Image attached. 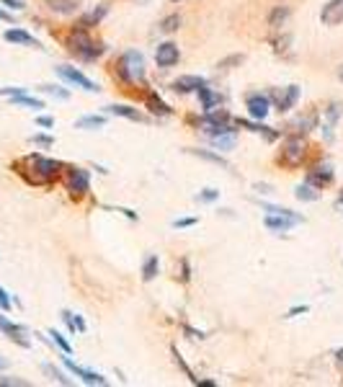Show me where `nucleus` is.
Here are the masks:
<instances>
[{"instance_id":"nucleus-1","label":"nucleus","mask_w":343,"mask_h":387,"mask_svg":"<svg viewBox=\"0 0 343 387\" xmlns=\"http://www.w3.org/2000/svg\"><path fill=\"white\" fill-rule=\"evenodd\" d=\"M26 165H29L31 176L29 181H34V184H49V181L60 173L62 165L57 163V160H52V157H44V155H29L26 157Z\"/></svg>"},{"instance_id":"nucleus-2","label":"nucleus","mask_w":343,"mask_h":387,"mask_svg":"<svg viewBox=\"0 0 343 387\" xmlns=\"http://www.w3.org/2000/svg\"><path fill=\"white\" fill-rule=\"evenodd\" d=\"M68 47L78 57H83V60H96L98 54L104 52V47H98L96 42L88 37V29H75L68 39Z\"/></svg>"},{"instance_id":"nucleus-3","label":"nucleus","mask_w":343,"mask_h":387,"mask_svg":"<svg viewBox=\"0 0 343 387\" xmlns=\"http://www.w3.org/2000/svg\"><path fill=\"white\" fill-rule=\"evenodd\" d=\"M119 75L127 83L142 81V75H145V60H142V54L140 52H127L124 54V57L119 60Z\"/></svg>"},{"instance_id":"nucleus-4","label":"nucleus","mask_w":343,"mask_h":387,"mask_svg":"<svg viewBox=\"0 0 343 387\" xmlns=\"http://www.w3.org/2000/svg\"><path fill=\"white\" fill-rule=\"evenodd\" d=\"M305 155H307V145H305L302 137H291V140H287V145H284V150H282L284 165L297 168V165L305 160Z\"/></svg>"},{"instance_id":"nucleus-5","label":"nucleus","mask_w":343,"mask_h":387,"mask_svg":"<svg viewBox=\"0 0 343 387\" xmlns=\"http://www.w3.org/2000/svg\"><path fill=\"white\" fill-rule=\"evenodd\" d=\"M297 222H302V217L299 215H291V209H282V212H271L266 220H263V225L269 227V230L274 232H287L289 227H294Z\"/></svg>"},{"instance_id":"nucleus-6","label":"nucleus","mask_w":343,"mask_h":387,"mask_svg":"<svg viewBox=\"0 0 343 387\" xmlns=\"http://www.w3.org/2000/svg\"><path fill=\"white\" fill-rule=\"evenodd\" d=\"M246 109L253 119H266L271 112V98L266 93H251L246 98Z\"/></svg>"},{"instance_id":"nucleus-7","label":"nucleus","mask_w":343,"mask_h":387,"mask_svg":"<svg viewBox=\"0 0 343 387\" xmlns=\"http://www.w3.org/2000/svg\"><path fill=\"white\" fill-rule=\"evenodd\" d=\"M57 75L60 78H65L68 83H73V85H78V88L88 90V93H93V90H98V85L90 78H85V75L80 73V70H75V67H68V65H60L57 67Z\"/></svg>"},{"instance_id":"nucleus-8","label":"nucleus","mask_w":343,"mask_h":387,"mask_svg":"<svg viewBox=\"0 0 343 387\" xmlns=\"http://www.w3.org/2000/svg\"><path fill=\"white\" fill-rule=\"evenodd\" d=\"M323 26H341L343 23V0H328L320 11Z\"/></svg>"},{"instance_id":"nucleus-9","label":"nucleus","mask_w":343,"mask_h":387,"mask_svg":"<svg viewBox=\"0 0 343 387\" xmlns=\"http://www.w3.org/2000/svg\"><path fill=\"white\" fill-rule=\"evenodd\" d=\"M269 98L276 104V109H279V112H289L291 106L297 104L299 88H297V85H289V88H284V90H274Z\"/></svg>"},{"instance_id":"nucleus-10","label":"nucleus","mask_w":343,"mask_h":387,"mask_svg":"<svg viewBox=\"0 0 343 387\" xmlns=\"http://www.w3.org/2000/svg\"><path fill=\"white\" fill-rule=\"evenodd\" d=\"M181 52H179V44H173V42H163V44H157L155 49V62L160 67H173L179 62Z\"/></svg>"},{"instance_id":"nucleus-11","label":"nucleus","mask_w":343,"mask_h":387,"mask_svg":"<svg viewBox=\"0 0 343 387\" xmlns=\"http://www.w3.org/2000/svg\"><path fill=\"white\" fill-rule=\"evenodd\" d=\"M62 362H65V367H68L70 372H73L75 377H80L85 385H106V377H101L98 372H90V369H83V367H78L73 359L68 357V354L62 357Z\"/></svg>"},{"instance_id":"nucleus-12","label":"nucleus","mask_w":343,"mask_h":387,"mask_svg":"<svg viewBox=\"0 0 343 387\" xmlns=\"http://www.w3.org/2000/svg\"><path fill=\"white\" fill-rule=\"evenodd\" d=\"M204 85H207V81H204L202 75H181V78L173 81V90L176 93H196Z\"/></svg>"},{"instance_id":"nucleus-13","label":"nucleus","mask_w":343,"mask_h":387,"mask_svg":"<svg viewBox=\"0 0 343 387\" xmlns=\"http://www.w3.org/2000/svg\"><path fill=\"white\" fill-rule=\"evenodd\" d=\"M0 331L11 338V341H16L18 346H29V338H26V328L18 326V323H11L6 318V315H0Z\"/></svg>"},{"instance_id":"nucleus-14","label":"nucleus","mask_w":343,"mask_h":387,"mask_svg":"<svg viewBox=\"0 0 343 387\" xmlns=\"http://www.w3.org/2000/svg\"><path fill=\"white\" fill-rule=\"evenodd\" d=\"M88 186H90V179H88V171H83V168H73L70 171V179H68V189L73 194H85L88 191Z\"/></svg>"},{"instance_id":"nucleus-15","label":"nucleus","mask_w":343,"mask_h":387,"mask_svg":"<svg viewBox=\"0 0 343 387\" xmlns=\"http://www.w3.org/2000/svg\"><path fill=\"white\" fill-rule=\"evenodd\" d=\"M330 181H333V171H330L328 165L325 168H315V171L307 173V184L315 189H323V186H328Z\"/></svg>"},{"instance_id":"nucleus-16","label":"nucleus","mask_w":343,"mask_h":387,"mask_svg":"<svg viewBox=\"0 0 343 387\" xmlns=\"http://www.w3.org/2000/svg\"><path fill=\"white\" fill-rule=\"evenodd\" d=\"M3 37H6V42H13V44H23V47H42L37 42V39L31 37L29 31H23V29H8L6 34H3Z\"/></svg>"},{"instance_id":"nucleus-17","label":"nucleus","mask_w":343,"mask_h":387,"mask_svg":"<svg viewBox=\"0 0 343 387\" xmlns=\"http://www.w3.org/2000/svg\"><path fill=\"white\" fill-rule=\"evenodd\" d=\"M44 6L49 8V11H54V13L68 16L80 8V0H44Z\"/></svg>"},{"instance_id":"nucleus-18","label":"nucleus","mask_w":343,"mask_h":387,"mask_svg":"<svg viewBox=\"0 0 343 387\" xmlns=\"http://www.w3.org/2000/svg\"><path fill=\"white\" fill-rule=\"evenodd\" d=\"M106 112L114 114V117H124V119H132V121H142V114L132 106H124V104H114V106H106Z\"/></svg>"},{"instance_id":"nucleus-19","label":"nucleus","mask_w":343,"mask_h":387,"mask_svg":"<svg viewBox=\"0 0 343 387\" xmlns=\"http://www.w3.org/2000/svg\"><path fill=\"white\" fill-rule=\"evenodd\" d=\"M196 93H199V98H202V109H204V112H212V109H217V106H219V96H217L212 88H207V85H204V88H199Z\"/></svg>"},{"instance_id":"nucleus-20","label":"nucleus","mask_w":343,"mask_h":387,"mask_svg":"<svg viewBox=\"0 0 343 387\" xmlns=\"http://www.w3.org/2000/svg\"><path fill=\"white\" fill-rule=\"evenodd\" d=\"M104 16H106V8L98 6L96 11H90V13L83 16L80 21H78V29H90V26H96V23L101 21V18H104Z\"/></svg>"},{"instance_id":"nucleus-21","label":"nucleus","mask_w":343,"mask_h":387,"mask_svg":"<svg viewBox=\"0 0 343 387\" xmlns=\"http://www.w3.org/2000/svg\"><path fill=\"white\" fill-rule=\"evenodd\" d=\"M287 18H289V8L276 6L274 11H271V16H269V26L271 29H282L284 23H287Z\"/></svg>"},{"instance_id":"nucleus-22","label":"nucleus","mask_w":343,"mask_h":387,"mask_svg":"<svg viewBox=\"0 0 343 387\" xmlns=\"http://www.w3.org/2000/svg\"><path fill=\"white\" fill-rule=\"evenodd\" d=\"M106 124V117H83V119L75 121V129H101Z\"/></svg>"},{"instance_id":"nucleus-23","label":"nucleus","mask_w":343,"mask_h":387,"mask_svg":"<svg viewBox=\"0 0 343 387\" xmlns=\"http://www.w3.org/2000/svg\"><path fill=\"white\" fill-rule=\"evenodd\" d=\"M212 145H215L217 150H232L235 148V134L232 132L217 134V137H212Z\"/></svg>"},{"instance_id":"nucleus-24","label":"nucleus","mask_w":343,"mask_h":387,"mask_svg":"<svg viewBox=\"0 0 343 387\" xmlns=\"http://www.w3.org/2000/svg\"><path fill=\"white\" fill-rule=\"evenodd\" d=\"M157 268H160L157 256H150V258L145 261V266H142V279H145V282H152V279L157 276Z\"/></svg>"},{"instance_id":"nucleus-25","label":"nucleus","mask_w":343,"mask_h":387,"mask_svg":"<svg viewBox=\"0 0 343 387\" xmlns=\"http://www.w3.org/2000/svg\"><path fill=\"white\" fill-rule=\"evenodd\" d=\"M179 26H181V16L179 13L165 16L163 21H160V31H163V34H173V31H179Z\"/></svg>"},{"instance_id":"nucleus-26","label":"nucleus","mask_w":343,"mask_h":387,"mask_svg":"<svg viewBox=\"0 0 343 387\" xmlns=\"http://www.w3.org/2000/svg\"><path fill=\"white\" fill-rule=\"evenodd\" d=\"M11 104H13V106H29V109H44V104H42L39 98H31V96H26V93H21V96H13V98H11Z\"/></svg>"},{"instance_id":"nucleus-27","label":"nucleus","mask_w":343,"mask_h":387,"mask_svg":"<svg viewBox=\"0 0 343 387\" xmlns=\"http://www.w3.org/2000/svg\"><path fill=\"white\" fill-rule=\"evenodd\" d=\"M320 189H315V186H310V184H305V186H297V199H302V201H315L318 196H320Z\"/></svg>"},{"instance_id":"nucleus-28","label":"nucleus","mask_w":343,"mask_h":387,"mask_svg":"<svg viewBox=\"0 0 343 387\" xmlns=\"http://www.w3.org/2000/svg\"><path fill=\"white\" fill-rule=\"evenodd\" d=\"M49 335H52V341L62 349V354H73V346H70V343L65 341V335L57 333V331H49Z\"/></svg>"},{"instance_id":"nucleus-29","label":"nucleus","mask_w":343,"mask_h":387,"mask_svg":"<svg viewBox=\"0 0 343 387\" xmlns=\"http://www.w3.org/2000/svg\"><path fill=\"white\" fill-rule=\"evenodd\" d=\"M148 104H150V112H155V114H171V109L160 101V98H155V96H150L148 98Z\"/></svg>"},{"instance_id":"nucleus-30","label":"nucleus","mask_w":343,"mask_h":387,"mask_svg":"<svg viewBox=\"0 0 343 387\" xmlns=\"http://www.w3.org/2000/svg\"><path fill=\"white\" fill-rule=\"evenodd\" d=\"M194 155H199V157H207V160H212V163H217V165H222V168H227V163H224L222 157L219 155H212V153H207V150H191Z\"/></svg>"},{"instance_id":"nucleus-31","label":"nucleus","mask_w":343,"mask_h":387,"mask_svg":"<svg viewBox=\"0 0 343 387\" xmlns=\"http://www.w3.org/2000/svg\"><path fill=\"white\" fill-rule=\"evenodd\" d=\"M11 307H13V299H11V294L0 287V310H3V313H11Z\"/></svg>"},{"instance_id":"nucleus-32","label":"nucleus","mask_w":343,"mask_h":387,"mask_svg":"<svg viewBox=\"0 0 343 387\" xmlns=\"http://www.w3.org/2000/svg\"><path fill=\"white\" fill-rule=\"evenodd\" d=\"M39 90H42V93H49V96H57V98H68L70 96L68 90H60V88H54V85H42Z\"/></svg>"},{"instance_id":"nucleus-33","label":"nucleus","mask_w":343,"mask_h":387,"mask_svg":"<svg viewBox=\"0 0 343 387\" xmlns=\"http://www.w3.org/2000/svg\"><path fill=\"white\" fill-rule=\"evenodd\" d=\"M31 142L39 145V148H52L54 145V140L52 137H47V134H37V137H31Z\"/></svg>"},{"instance_id":"nucleus-34","label":"nucleus","mask_w":343,"mask_h":387,"mask_svg":"<svg viewBox=\"0 0 343 387\" xmlns=\"http://www.w3.org/2000/svg\"><path fill=\"white\" fill-rule=\"evenodd\" d=\"M44 369H47V372H49V374H52L54 380H60L62 385H70V380H68V377H65V374L60 372V369H54V367H44Z\"/></svg>"},{"instance_id":"nucleus-35","label":"nucleus","mask_w":343,"mask_h":387,"mask_svg":"<svg viewBox=\"0 0 343 387\" xmlns=\"http://www.w3.org/2000/svg\"><path fill=\"white\" fill-rule=\"evenodd\" d=\"M0 385H8V387H26L23 380H13V377H0Z\"/></svg>"},{"instance_id":"nucleus-36","label":"nucleus","mask_w":343,"mask_h":387,"mask_svg":"<svg viewBox=\"0 0 343 387\" xmlns=\"http://www.w3.org/2000/svg\"><path fill=\"white\" fill-rule=\"evenodd\" d=\"M3 6H8V8H13V11H23L26 8V3L23 0H0Z\"/></svg>"},{"instance_id":"nucleus-37","label":"nucleus","mask_w":343,"mask_h":387,"mask_svg":"<svg viewBox=\"0 0 343 387\" xmlns=\"http://www.w3.org/2000/svg\"><path fill=\"white\" fill-rule=\"evenodd\" d=\"M238 62H243V54H235V57H227V60H222V62H219V65H217V67H222V70H224V67L238 65Z\"/></svg>"},{"instance_id":"nucleus-38","label":"nucleus","mask_w":343,"mask_h":387,"mask_svg":"<svg viewBox=\"0 0 343 387\" xmlns=\"http://www.w3.org/2000/svg\"><path fill=\"white\" fill-rule=\"evenodd\" d=\"M21 93H26V88H0V96H21Z\"/></svg>"},{"instance_id":"nucleus-39","label":"nucleus","mask_w":343,"mask_h":387,"mask_svg":"<svg viewBox=\"0 0 343 387\" xmlns=\"http://www.w3.org/2000/svg\"><path fill=\"white\" fill-rule=\"evenodd\" d=\"M217 199V191L215 189H204L202 194H199V201H215Z\"/></svg>"},{"instance_id":"nucleus-40","label":"nucleus","mask_w":343,"mask_h":387,"mask_svg":"<svg viewBox=\"0 0 343 387\" xmlns=\"http://www.w3.org/2000/svg\"><path fill=\"white\" fill-rule=\"evenodd\" d=\"M62 321L68 323V328H70V331H73V333H75V331H78V326H75V318H73V313H68V310H65V313H62Z\"/></svg>"},{"instance_id":"nucleus-41","label":"nucleus","mask_w":343,"mask_h":387,"mask_svg":"<svg viewBox=\"0 0 343 387\" xmlns=\"http://www.w3.org/2000/svg\"><path fill=\"white\" fill-rule=\"evenodd\" d=\"M194 222H196L194 217H186V220H176V222H173V227H191Z\"/></svg>"},{"instance_id":"nucleus-42","label":"nucleus","mask_w":343,"mask_h":387,"mask_svg":"<svg viewBox=\"0 0 343 387\" xmlns=\"http://www.w3.org/2000/svg\"><path fill=\"white\" fill-rule=\"evenodd\" d=\"M37 124H39V127H47V129H49V127H54V119H52V117H39Z\"/></svg>"},{"instance_id":"nucleus-43","label":"nucleus","mask_w":343,"mask_h":387,"mask_svg":"<svg viewBox=\"0 0 343 387\" xmlns=\"http://www.w3.org/2000/svg\"><path fill=\"white\" fill-rule=\"evenodd\" d=\"M75 326H78V331H85V323H83V318H78V315H75Z\"/></svg>"},{"instance_id":"nucleus-44","label":"nucleus","mask_w":343,"mask_h":387,"mask_svg":"<svg viewBox=\"0 0 343 387\" xmlns=\"http://www.w3.org/2000/svg\"><path fill=\"white\" fill-rule=\"evenodd\" d=\"M0 21H13V18H11L8 13H3V11H0Z\"/></svg>"},{"instance_id":"nucleus-45","label":"nucleus","mask_w":343,"mask_h":387,"mask_svg":"<svg viewBox=\"0 0 343 387\" xmlns=\"http://www.w3.org/2000/svg\"><path fill=\"white\" fill-rule=\"evenodd\" d=\"M6 367H8V362L3 357H0V369H6Z\"/></svg>"},{"instance_id":"nucleus-46","label":"nucleus","mask_w":343,"mask_h":387,"mask_svg":"<svg viewBox=\"0 0 343 387\" xmlns=\"http://www.w3.org/2000/svg\"><path fill=\"white\" fill-rule=\"evenodd\" d=\"M338 209H343V194H341V199H338V204H336Z\"/></svg>"},{"instance_id":"nucleus-47","label":"nucleus","mask_w":343,"mask_h":387,"mask_svg":"<svg viewBox=\"0 0 343 387\" xmlns=\"http://www.w3.org/2000/svg\"><path fill=\"white\" fill-rule=\"evenodd\" d=\"M338 78H341V81H343V65L338 67Z\"/></svg>"},{"instance_id":"nucleus-48","label":"nucleus","mask_w":343,"mask_h":387,"mask_svg":"<svg viewBox=\"0 0 343 387\" xmlns=\"http://www.w3.org/2000/svg\"><path fill=\"white\" fill-rule=\"evenodd\" d=\"M336 357H338V359H341V357H343V349H338V351H336Z\"/></svg>"}]
</instances>
